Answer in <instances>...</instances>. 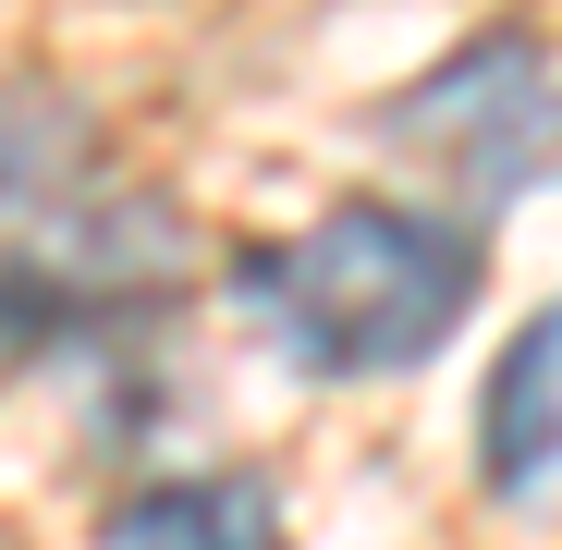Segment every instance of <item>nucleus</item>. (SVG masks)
<instances>
[{"instance_id": "5", "label": "nucleus", "mask_w": 562, "mask_h": 550, "mask_svg": "<svg viewBox=\"0 0 562 550\" xmlns=\"http://www.w3.org/2000/svg\"><path fill=\"white\" fill-rule=\"evenodd\" d=\"M99 550H294L281 538V490L221 465V478H147L99 514Z\"/></svg>"}, {"instance_id": "4", "label": "nucleus", "mask_w": 562, "mask_h": 550, "mask_svg": "<svg viewBox=\"0 0 562 550\" xmlns=\"http://www.w3.org/2000/svg\"><path fill=\"white\" fill-rule=\"evenodd\" d=\"M550 465H562V294L502 343L490 404H477V478H490L502 502H526Z\"/></svg>"}, {"instance_id": "2", "label": "nucleus", "mask_w": 562, "mask_h": 550, "mask_svg": "<svg viewBox=\"0 0 562 550\" xmlns=\"http://www.w3.org/2000/svg\"><path fill=\"white\" fill-rule=\"evenodd\" d=\"M183 306V209L171 197H99L61 233L0 245V380L49 355H123Z\"/></svg>"}, {"instance_id": "3", "label": "nucleus", "mask_w": 562, "mask_h": 550, "mask_svg": "<svg viewBox=\"0 0 562 550\" xmlns=\"http://www.w3.org/2000/svg\"><path fill=\"white\" fill-rule=\"evenodd\" d=\"M380 135L404 159H440L477 209H514L562 171V61L538 25H477L464 49H440L416 86L380 99Z\"/></svg>"}, {"instance_id": "1", "label": "nucleus", "mask_w": 562, "mask_h": 550, "mask_svg": "<svg viewBox=\"0 0 562 550\" xmlns=\"http://www.w3.org/2000/svg\"><path fill=\"white\" fill-rule=\"evenodd\" d=\"M221 294L269 330L281 367H306V380H416V367L477 318L490 245H477V221H452V209L342 197L306 233L233 245Z\"/></svg>"}]
</instances>
